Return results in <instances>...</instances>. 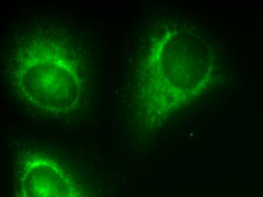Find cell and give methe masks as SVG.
<instances>
[{
	"label": "cell",
	"mask_w": 263,
	"mask_h": 197,
	"mask_svg": "<svg viewBox=\"0 0 263 197\" xmlns=\"http://www.w3.org/2000/svg\"><path fill=\"white\" fill-rule=\"evenodd\" d=\"M12 197H111L107 172L75 147L16 140Z\"/></svg>",
	"instance_id": "cell-1"
}]
</instances>
